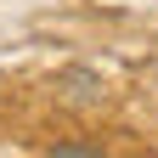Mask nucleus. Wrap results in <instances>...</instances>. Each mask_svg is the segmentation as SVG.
Returning <instances> with one entry per match:
<instances>
[{
    "instance_id": "obj_1",
    "label": "nucleus",
    "mask_w": 158,
    "mask_h": 158,
    "mask_svg": "<svg viewBox=\"0 0 158 158\" xmlns=\"http://www.w3.org/2000/svg\"><path fill=\"white\" fill-rule=\"evenodd\" d=\"M56 90H62V102H73V107H85V102H102V79H96L90 68H68L62 79H56Z\"/></svg>"
}]
</instances>
